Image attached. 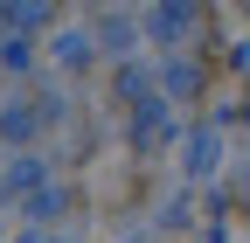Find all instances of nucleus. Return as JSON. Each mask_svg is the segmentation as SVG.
Instances as JSON below:
<instances>
[{
	"mask_svg": "<svg viewBox=\"0 0 250 243\" xmlns=\"http://www.w3.org/2000/svg\"><path fill=\"white\" fill-rule=\"evenodd\" d=\"M188 21H195V0H160V7H153V35H160V42H174Z\"/></svg>",
	"mask_w": 250,
	"mask_h": 243,
	"instance_id": "1",
	"label": "nucleus"
}]
</instances>
